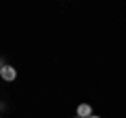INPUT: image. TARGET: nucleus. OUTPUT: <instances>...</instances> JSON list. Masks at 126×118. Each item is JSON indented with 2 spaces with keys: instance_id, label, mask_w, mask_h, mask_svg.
<instances>
[{
  "instance_id": "nucleus-1",
  "label": "nucleus",
  "mask_w": 126,
  "mask_h": 118,
  "mask_svg": "<svg viewBox=\"0 0 126 118\" xmlns=\"http://www.w3.org/2000/svg\"><path fill=\"white\" fill-rule=\"evenodd\" d=\"M0 78L4 82H13L15 78H17V68H13V65L4 63L2 68H0Z\"/></svg>"
},
{
  "instance_id": "nucleus-4",
  "label": "nucleus",
  "mask_w": 126,
  "mask_h": 118,
  "mask_svg": "<svg viewBox=\"0 0 126 118\" xmlns=\"http://www.w3.org/2000/svg\"><path fill=\"white\" fill-rule=\"evenodd\" d=\"M2 65H4V63H2V59H0V68H2Z\"/></svg>"
},
{
  "instance_id": "nucleus-5",
  "label": "nucleus",
  "mask_w": 126,
  "mask_h": 118,
  "mask_svg": "<svg viewBox=\"0 0 126 118\" xmlns=\"http://www.w3.org/2000/svg\"><path fill=\"white\" fill-rule=\"evenodd\" d=\"M76 118H78V116H76Z\"/></svg>"
},
{
  "instance_id": "nucleus-2",
  "label": "nucleus",
  "mask_w": 126,
  "mask_h": 118,
  "mask_svg": "<svg viewBox=\"0 0 126 118\" xmlns=\"http://www.w3.org/2000/svg\"><path fill=\"white\" fill-rule=\"evenodd\" d=\"M90 114H93V105L90 103H80L76 108V116L78 118H88Z\"/></svg>"
},
{
  "instance_id": "nucleus-3",
  "label": "nucleus",
  "mask_w": 126,
  "mask_h": 118,
  "mask_svg": "<svg viewBox=\"0 0 126 118\" xmlns=\"http://www.w3.org/2000/svg\"><path fill=\"white\" fill-rule=\"evenodd\" d=\"M88 118H101V116H97V114H90V116Z\"/></svg>"
}]
</instances>
